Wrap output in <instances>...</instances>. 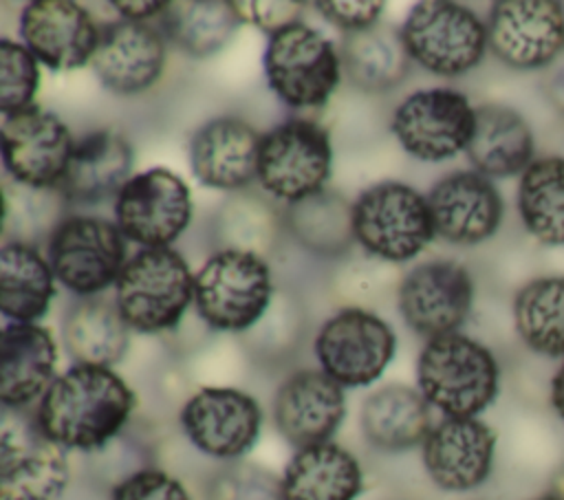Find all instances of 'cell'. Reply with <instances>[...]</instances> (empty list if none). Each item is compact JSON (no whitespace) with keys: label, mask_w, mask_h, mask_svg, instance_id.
I'll list each match as a JSON object with an SVG mask.
<instances>
[{"label":"cell","mask_w":564,"mask_h":500,"mask_svg":"<svg viewBox=\"0 0 564 500\" xmlns=\"http://www.w3.org/2000/svg\"><path fill=\"white\" fill-rule=\"evenodd\" d=\"M132 407L134 392L117 372L75 363L44 392L35 421L59 447L97 452L123 430Z\"/></svg>","instance_id":"cell-1"},{"label":"cell","mask_w":564,"mask_h":500,"mask_svg":"<svg viewBox=\"0 0 564 500\" xmlns=\"http://www.w3.org/2000/svg\"><path fill=\"white\" fill-rule=\"evenodd\" d=\"M419 392L452 419H474L498 396L500 368L480 341L449 333L427 339L416 363Z\"/></svg>","instance_id":"cell-2"},{"label":"cell","mask_w":564,"mask_h":500,"mask_svg":"<svg viewBox=\"0 0 564 500\" xmlns=\"http://www.w3.org/2000/svg\"><path fill=\"white\" fill-rule=\"evenodd\" d=\"M194 300V275L170 247L141 249L115 282V302L130 328L161 333L174 328Z\"/></svg>","instance_id":"cell-3"},{"label":"cell","mask_w":564,"mask_h":500,"mask_svg":"<svg viewBox=\"0 0 564 500\" xmlns=\"http://www.w3.org/2000/svg\"><path fill=\"white\" fill-rule=\"evenodd\" d=\"M271 273L260 253L223 249L194 275L198 315L216 330H247L267 311Z\"/></svg>","instance_id":"cell-4"},{"label":"cell","mask_w":564,"mask_h":500,"mask_svg":"<svg viewBox=\"0 0 564 500\" xmlns=\"http://www.w3.org/2000/svg\"><path fill=\"white\" fill-rule=\"evenodd\" d=\"M264 75L271 90L291 108H317L339 86L341 57L335 44L304 22L269 37Z\"/></svg>","instance_id":"cell-5"},{"label":"cell","mask_w":564,"mask_h":500,"mask_svg":"<svg viewBox=\"0 0 564 500\" xmlns=\"http://www.w3.org/2000/svg\"><path fill=\"white\" fill-rule=\"evenodd\" d=\"M355 240L372 256L405 262L434 238L427 198L403 183L368 187L352 205Z\"/></svg>","instance_id":"cell-6"},{"label":"cell","mask_w":564,"mask_h":500,"mask_svg":"<svg viewBox=\"0 0 564 500\" xmlns=\"http://www.w3.org/2000/svg\"><path fill=\"white\" fill-rule=\"evenodd\" d=\"M401 35L410 57L443 77H456L478 66L489 44L480 18L471 9L445 0L414 4Z\"/></svg>","instance_id":"cell-7"},{"label":"cell","mask_w":564,"mask_h":500,"mask_svg":"<svg viewBox=\"0 0 564 500\" xmlns=\"http://www.w3.org/2000/svg\"><path fill=\"white\" fill-rule=\"evenodd\" d=\"M126 236L99 216H66L48 236V262L73 293L95 297L117 282L126 260Z\"/></svg>","instance_id":"cell-8"},{"label":"cell","mask_w":564,"mask_h":500,"mask_svg":"<svg viewBox=\"0 0 564 500\" xmlns=\"http://www.w3.org/2000/svg\"><path fill=\"white\" fill-rule=\"evenodd\" d=\"M68 485L64 447L24 410L2 412L0 500H55Z\"/></svg>","instance_id":"cell-9"},{"label":"cell","mask_w":564,"mask_h":500,"mask_svg":"<svg viewBox=\"0 0 564 500\" xmlns=\"http://www.w3.org/2000/svg\"><path fill=\"white\" fill-rule=\"evenodd\" d=\"M330 137L311 119H289L260 141L258 178L262 187L289 203L324 189L330 174Z\"/></svg>","instance_id":"cell-10"},{"label":"cell","mask_w":564,"mask_h":500,"mask_svg":"<svg viewBox=\"0 0 564 500\" xmlns=\"http://www.w3.org/2000/svg\"><path fill=\"white\" fill-rule=\"evenodd\" d=\"M397 337L388 322L364 308H341L315 337V355L341 388L377 381L392 361Z\"/></svg>","instance_id":"cell-11"},{"label":"cell","mask_w":564,"mask_h":500,"mask_svg":"<svg viewBox=\"0 0 564 500\" xmlns=\"http://www.w3.org/2000/svg\"><path fill=\"white\" fill-rule=\"evenodd\" d=\"M115 218L128 240L145 249L167 247L189 225V187L165 167L145 170L132 176L115 198Z\"/></svg>","instance_id":"cell-12"},{"label":"cell","mask_w":564,"mask_h":500,"mask_svg":"<svg viewBox=\"0 0 564 500\" xmlns=\"http://www.w3.org/2000/svg\"><path fill=\"white\" fill-rule=\"evenodd\" d=\"M476 110L452 88H430L410 95L392 115V132L401 148L421 161H445L467 150Z\"/></svg>","instance_id":"cell-13"},{"label":"cell","mask_w":564,"mask_h":500,"mask_svg":"<svg viewBox=\"0 0 564 500\" xmlns=\"http://www.w3.org/2000/svg\"><path fill=\"white\" fill-rule=\"evenodd\" d=\"M66 123L40 106H29L2 121V163L24 187L57 189L73 154Z\"/></svg>","instance_id":"cell-14"},{"label":"cell","mask_w":564,"mask_h":500,"mask_svg":"<svg viewBox=\"0 0 564 500\" xmlns=\"http://www.w3.org/2000/svg\"><path fill=\"white\" fill-rule=\"evenodd\" d=\"M487 37L511 68L549 66L564 51V7L555 0H500L491 7Z\"/></svg>","instance_id":"cell-15"},{"label":"cell","mask_w":564,"mask_h":500,"mask_svg":"<svg viewBox=\"0 0 564 500\" xmlns=\"http://www.w3.org/2000/svg\"><path fill=\"white\" fill-rule=\"evenodd\" d=\"M181 425L196 449L231 460L253 447L262 412L251 394L236 388H200L183 405Z\"/></svg>","instance_id":"cell-16"},{"label":"cell","mask_w":564,"mask_h":500,"mask_svg":"<svg viewBox=\"0 0 564 500\" xmlns=\"http://www.w3.org/2000/svg\"><path fill=\"white\" fill-rule=\"evenodd\" d=\"M474 300L469 271L452 260H432L412 269L399 286V311L408 326L430 339L456 333Z\"/></svg>","instance_id":"cell-17"},{"label":"cell","mask_w":564,"mask_h":500,"mask_svg":"<svg viewBox=\"0 0 564 500\" xmlns=\"http://www.w3.org/2000/svg\"><path fill=\"white\" fill-rule=\"evenodd\" d=\"M496 443V432L480 419L445 416L423 441L425 471L445 491H471L489 478Z\"/></svg>","instance_id":"cell-18"},{"label":"cell","mask_w":564,"mask_h":500,"mask_svg":"<svg viewBox=\"0 0 564 500\" xmlns=\"http://www.w3.org/2000/svg\"><path fill=\"white\" fill-rule=\"evenodd\" d=\"M20 35L37 62L75 70L93 62L101 29L77 2L35 0L22 9Z\"/></svg>","instance_id":"cell-19"},{"label":"cell","mask_w":564,"mask_h":500,"mask_svg":"<svg viewBox=\"0 0 564 500\" xmlns=\"http://www.w3.org/2000/svg\"><path fill=\"white\" fill-rule=\"evenodd\" d=\"M346 414L344 388L322 370H300L278 390L273 416L280 434L297 449L328 443Z\"/></svg>","instance_id":"cell-20"},{"label":"cell","mask_w":564,"mask_h":500,"mask_svg":"<svg viewBox=\"0 0 564 500\" xmlns=\"http://www.w3.org/2000/svg\"><path fill=\"white\" fill-rule=\"evenodd\" d=\"M90 64L108 90L119 95L143 93L163 75V33L148 22H110L108 26H101L99 44Z\"/></svg>","instance_id":"cell-21"},{"label":"cell","mask_w":564,"mask_h":500,"mask_svg":"<svg viewBox=\"0 0 564 500\" xmlns=\"http://www.w3.org/2000/svg\"><path fill=\"white\" fill-rule=\"evenodd\" d=\"M434 231L454 244H476L496 233L502 220L498 189L478 172L441 178L427 196Z\"/></svg>","instance_id":"cell-22"},{"label":"cell","mask_w":564,"mask_h":500,"mask_svg":"<svg viewBox=\"0 0 564 500\" xmlns=\"http://www.w3.org/2000/svg\"><path fill=\"white\" fill-rule=\"evenodd\" d=\"M262 137L238 117H218L196 130L189 163L196 178L216 189H240L258 176Z\"/></svg>","instance_id":"cell-23"},{"label":"cell","mask_w":564,"mask_h":500,"mask_svg":"<svg viewBox=\"0 0 564 500\" xmlns=\"http://www.w3.org/2000/svg\"><path fill=\"white\" fill-rule=\"evenodd\" d=\"M132 148L121 132H90L75 143L57 192L64 203L77 207L117 198L132 178Z\"/></svg>","instance_id":"cell-24"},{"label":"cell","mask_w":564,"mask_h":500,"mask_svg":"<svg viewBox=\"0 0 564 500\" xmlns=\"http://www.w3.org/2000/svg\"><path fill=\"white\" fill-rule=\"evenodd\" d=\"M57 366L53 335L37 324H7L0 339V401L24 410L51 388Z\"/></svg>","instance_id":"cell-25"},{"label":"cell","mask_w":564,"mask_h":500,"mask_svg":"<svg viewBox=\"0 0 564 500\" xmlns=\"http://www.w3.org/2000/svg\"><path fill=\"white\" fill-rule=\"evenodd\" d=\"M361 487L357 458L330 441L297 449L282 474L284 500H355Z\"/></svg>","instance_id":"cell-26"},{"label":"cell","mask_w":564,"mask_h":500,"mask_svg":"<svg viewBox=\"0 0 564 500\" xmlns=\"http://www.w3.org/2000/svg\"><path fill=\"white\" fill-rule=\"evenodd\" d=\"M533 134L524 117L507 106L485 104L476 108L467 156L482 176H513L533 161Z\"/></svg>","instance_id":"cell-27"},{"label":"cell","mask_w":564,"mask_h":500,"mask_svg":"<svg viewBox=\"0 0 564 500\" xmlns=\"http://www.w3.org/2000/svg\"><path fill=\"white\" fill-rule=\"evenodd\" d=\"M361 430L377 449H410L423 443L432 430L430 403L414 388L401 383L383 385L364 401Z\"/></svg>","instance_id":"cell-28"},{"label":"cell","mask_w":564,"mask_h":500,"mask_svg":"<svg viewBox=\"0 0 564 500\" xmlns=\"http://www.w3.org/2000/svg\"><path fill=\"white\" fill-rule=\"evenodd\" d=\"M339 57L350 81L370 93L401 84L412 59L401 31L381 22L344 33Z\"/></svg>","instance_id":"cell-29"},{"label":"cell","mask_w":564,"mask_h":500,"mask_svg":"<svg viewBox=\"0 0 564 500\" xmlns=\"http://www.w3.org/2000/svg\"><path fill=\"white\" fill-rule=\"evenodd\" d=\"M62 335L70 357L84 366L110 368L123 359L130 344V326L117 302L101 297L73 304L64 317Z\"/></svg>","instance_id":"cell-30"},{"label":"cell","mask_w":564,"mask_h":500,"mask_svg":"<svg viewBox=\"0 0 564 500\" xmlns=\"http://www.w3.org/2000/svg\"><path fill=\"white\" fill-rule=\"evenodd\" d=\"M55 273L26 242H4L0 249V311L15 324L40 319L55 295Z\"/></svg>","instance_id":"cell-31"},{"label":"cell","mask_w":564,"mask_h":500,"mask_svg":"<svg viewBox=\"0 0 564 500\" xmlns=\"http://www.w3.org/2000/svg\"><path fill=\"white\" fill-rule=\"evenodd\" d=\"M159 18L167 40L194 57L218 53L242 24L234 2L225 0L167 2Z\"/></svg>","instance_id":"cell-32"},{"label":"cell","mask_w":564,"mask_h":500,"mask_svg":"<svg viewBox=\"0 0 564 500\" xmlns=\"http://www.w3.org/2000/svg\"><path fill=\"white\" fill-rule=\"evenodd\" d=\"M518 211L533 238L542 244H564V159L533 161L520 178Z\"/></svg>","instance_id":"cell-33"},{"label":"cell","mask_w":564,"mask_h":500,"mask_svg":"<svg viewBox=\"0 0 564 500\" xmlns=\"http://www.w3.org/2000/svg\"><path fill=\"white\" fill-rule=\"evenodd\" d=\"M513 319L524 346L564 359V278L549 275L524 284L513 302Z\"/></svg>","instance_id":"cell-34"},{"label":"cell","mask_w":564,"mask_h":500,"mask_svg":"<svg viewBox=\"0 0 564 500\" xmlns=\"http://www.w3.org/2000/svg\"><path fill=\"white\" fill-rule=\"evenodd\" d=\"M286 225L297 242L324 258L344 253L355 238L352 205L328 189L293 203L286 211Z\"/></svg>","instance_id":"cell-35"},{"label":"cell","mask_w":564,"mask_h":500,"mask_svg":"<svg viewBox=\"0 0 564 500\" xmlns=\"http://www.w3.org/2000/svg\"><path fill=\"white\" fill-rule=\"evenodd\" d=\"M205 500H284L282 478L256 463H229L209 476Z\"/></svg>","instance_id":"cell-36"},{"label":"cell","mask_w":564,"mask_h":500,"mask_svg":"<svg viewBox=\"0 0 564 500\" xmlns=\"http://www.w3.org/2000/svg\"><path fill=\"white\" fill-rule=\"evenodd\" d=\"M40 88V68L35 55L11 40H0V110L13 115L33 106Z\"/></svg>","instance_id":"cell-37"},{"label":"cell","mask_w":564,"mask_h":500,"mask_svg":"<svg viewBox=\"0 0 564 500\" xmlns=\"http://www.w3.org/2000/svg\"><path fill=\"white\" fill-rule=\"evenodd\" d=\"M110 500H192L187 489L174 476L161 469H139L112 489Z\"/></svg>","instance_id":"cell-38"},{"label":"cell","mask_w":564,"mask_h":500,"mask_svg":"<svg viewBox=\"0 0 564 500\" xmlns=\"http://www.w3.org/2000/svg\"><path fill=\"white\" fill-rule=\"evenodd\" d=\"M242 24L249 22L262 31H269L271 35L278 33L280 29L289 26V24H295L300 22V15H302V9L304 4L302 2H295V0H247V2H234Z\"/></svg>","instance_id":"cell-39"},{"label":"cell","mask_w":564,"mask_h":500,"mask_svg":"<svg viewBox=\"0 0 564 500\" xmlns=\"http://www.w3.org/2000/svg\"><path fill=\"white\" fill-rule=\"evenodd\" d=\"M315 9L333 24L339 26L344 33L348 31H359L366 26H372L379 22L383 2L375 0H352V2H341V0H319L315 2Z\"/></svg>","instance_id":"cell-40"},{"label":"cell","mask_w":564,"mask_h":500,"mask_svg":"<svg viewBox=\"0 0 564 500\" xmlns=\"http://www.w3.org/2000/svg\"><path fill=\"white\" fill-rule=\"evenodd\" d=\"M167 2H112L115 9H119V13L123 15V20H132V22H145L154 15H161Z\"/></svg>","instance_id":"cell-41"},{"label":"cell","mask_w":564,"mask_h":500,"mask_svg":"<svg viewBox=\"0 0 564 500\" xmlns=\"http://www.w3.org/2000/svg\"><path fill=\"white\" fill-rule=\"evenodd\" d=\"M546 99L564 115V62L546 79Z\"/></svg>","instance_id":"cell-42"},{"label":"cell","mask_w":564,"mask_h":500,"mask_svg":"<svg viewBox=\"0 0 564 500\" xmlns=\"http://www.w3.org/2000/svg\"><path fill=\"white\" fill-rule=\"evenodd\" d=\"M549 399H551L553 412H555L557 419L564 423V363L557 368V372H555L553 379H551Z\"/></svg>","instance_id":"cell-43"},{"label":"cell","mask_w":564,"mask_h":500,"mask_svg":"<svg viewBox=\"0 0 564 500\" xmlns=\"http://www.w3.org/2000/svg\"><path fill=\"white\" fill-rule=\"evenodd\" d=\"M551 491L564 496V465H562V467L557 469V474L553 476V489H551Z\"/></svg>","instance_id":"cell-44"},{"label":"cell","mask_w":564,"mask_h":500,"mask_svg":"<svg viewBox=\"0 0 564 500\" xmlns=\"http://www.w3.org/2000/svg\"><path fill=\"white\" fill-rule=\"evenodd\" d=\"M533 500H564V496H560V493H555V491H546V493H542V496H538V498H533Z\"/></svg>","instance_id":"cell-45"}]
</instances>
